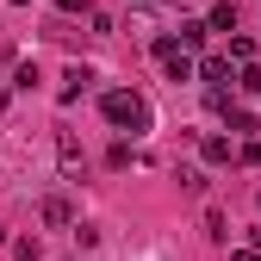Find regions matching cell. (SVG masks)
Segmentation results:
<instances>
[{"label": "cell", "instance_id": "cell-10", "mask_svg": "<svg viewBox=\"0 0 261 261\" xmlns=\"http://www.w3.org/2000/svg\"><path fill=\"white\" fill-rule=\"evenodd\" d=\"M205 237L212 243H230V218H224L218 205H205Z\"/></svg>", "mask_w": 261, "mask_h": 261}, {"label": "cell", "instance_id": "cell-24", "mask_svg": "<svg viewBox=\"0 0 261 261\" xmlns=\"http://www.w3.org/2000/svg\"><path fill=\"white\" fill-rule=\"evenodd\" d=\"M0 243H7V230H0Z\"/></svg>", "mask_w": 261, "mask_h": 261}, {"label": "cell", "instance_id": "cell-14", "mask_svg": "<svg viewBox=\"0 0 261 261\" xmlns=\"http://www.w3.org/2000/svg\"><path fill=\"white\" fill-rule=\"evenodd\" d=\"M13 255H19V261H44V243H38V237H19Z\"/></svg>", "mask_w": 261, "mask_h": 261}, {"label": "cell", "instance_id": "cell-23", "mask_svg": "<svg viewBox=\"0 0 261 261\" xmlns=\"http://www.w3.org/2000/svg\"><path fill=\"white\" fill-rule=\"evenodd\" d=\"M13 7H25V0H13Z\"/></svg>", "mask_w": 261, "mask_h": 261}, {"label": "cell", "instance_id": "cell-5", "mask_svg": "<svg viewBox=\"0 0 261 261\" xmlns=\"http://www.w3.org/2000/svg\"><path fill=\"white\" fill-rule=\"evenodd\" d=\"M87 87H93V69H81V62H75V69H69V75H62V87H56V100H62V106H69V100H81V93H87Z\"/></svg>", "mask_w": 261, "mask_h": 261}, {"label": "cell", "instance_id": "cell-11", "mask_svg": "<svg viewBox=\"0 0 261 261\" xmlns=\"http://www.w3.org/2000/svg\"><path fill=\"white\" fill-rule=\"evenodd\" d=\"M230 62H255V38H243V31H230V50H224Z\"/></svg>", "mask_w": 261, "mask_h": 261}, {"label": "cell", "instance_id": "cell-21", "mask_svg": "<svg viewBox=\"0 0 261 261\" xmlns=\"http://www.w3.org/2000/svg\"><path fill=\"white\" fill-rule=\"evenodd\" d=\"M230 261H261V249H237V255H230Z\"/></svg>", "mask_w": 261, "mask_h": 261}, {"label": "cell", "instance_id": "cell-18", "mask_svg": "<svg viewBox=\"0 0 261 261\" xmlns=\"http://www.w3.org/2000/svg\"><path fill=\"white\" fill-rule=\"evenodd\" d=\"M13 87H25V93H31V87H38V69H31V62H19V69H13Z\"/></svg>", "mask_w": 261, "mask_h": 261}, {"label": "cell", "instance_id": "cell-15", "mask_svg": "<svg viewBox=\"0 0 261 261\" xmlns=\"http://www.w3.org/2000/svg\"><path fill=\"white\" fill-rule=\"evenodd\" d=\"M205 106H212V112H218V118H224V112H230V106H237V100H230V87H212V93H205Z\"/></svg>", "mask_w": 261, "mask_h": 261}, {"label": "cell", "instance_id": "cell-16", "mask_svg": "<svg viewBox=\"0 0 261 261\" xmlns=\"http://www.w3.org/2000/svg\"><path fill=\"white\" fill-rule=\"evenodd\" d=\"M237 87H243V93H261V69H255V62H243V75H237Z\"/></svg>", "mask_w": 261, "mask_h": 261}, {"label": "cell", "instance_id": "cell-9", "mask_svg": "<svg viewBox=\"0 0 261 261\" xmlns=\"http://www.w3.org/2000/svg\"><path fill=\"white\" fill-rule=\"evenodd\" d=\"M212 31H237V7L230 0H212V19H205Z\"/></svg>", "mask_w": 261, "mask_h": 261}, {"label": "cell", "instance_id": "cell-13", "mask_svg": "<svg viewBox=\"0 0 261 261\" xmlns=\"http://www.w3.org/2000/svg\"><path fill=\"white\" fill-rule=\"evenodd\" d=\"M224 118H230V130H237V137H255V112H243V106H230Z\"/></svg>", "mask_w": 261, "mask_h": 261}, {"label": "cell", "instance_id": "cell-20", "mask_svg": "<svg viewBox=\"0 0 261 261\" xmlns=\"http://www.w3.org/2000/svg\"><path fill=\"white\" fill-rule=\"evenodd\" d=\"M56 13H62V19H75V13H93V0H56Z\"/></svg>", "mask_w": 261, "mask_h": 261}, {"label": "cell", "instance_id": "cell-25", "mask_svg": "<svg viewBox=\"0 0 261 261\" xmlns=\"http://www.w3.org/2000/svg\"><path fill=\"white\" fill-rule=\"evenodd\" d=\"M174 7H180V0H174Z\"/></svg>", "mask_w": 261, "mask_h": 261}, {"label": "cell", "instance_id": "cell-4", "mask_svg": "<svg viewBox=\"0 0 261 261\" xmlns=\"http://www.w3.org/2000/svg\"><path fill=\"white\" fill-rule=\"evenodd\" d=\"M193 75H199L205 87H224V81H230V56H224V50H218V56H199V62H193Z\"/></svg>", "mask_w": 261, "mask_h": 261}, {"label": "cell", "instance_id": "cell-22", "mask_svg": "<svg viewBox=\"0 0 261 261\" xmlns=\"http://www.w3.org/2000/svg\"><path fill=\"white\" fill-rule=\"evenodd\" d=\"M7 100H13V93H7V87H0V112H7Z\"/></svg>", "mask_w": 261, "mask_h": 261}, {"label": "cell", "instance_id": "cell-1", "mask_svg": "<svg viewBox=\"0 0 261 261\" xmlns=\"http://www.w3.org/2000/svg\"><path fill=\"white\" fill-rule=\"evenodd\" d=\"M100 112H106L112 130H130V137H137V130H149V100H143L137 87H112L106 100H100Z\"/></svg>", "mask_w": 261, "mask_h": 261}, {"label": "cell", "instance_id": "cell-7", "mask_svg": "<svg viewBox=\"0 0 261 261\" xmlns=\"http://www.w3.org/2000/svg\"><path fill=\"white\" fill-rule=\"evenodd\" d=\"M199 155L212 162V168H224V162H230L237 149H230V137H218V130H212V137H199Z\"/></svg>", "mask_w": 261, "mask_h": 261}, {"label": "cell", "instance_id": "cell-3", "mask_svg": "<svg viewBox=\"0 0 261 261\" xmlns=\"http://www.w3.org/2000/svg\"><path fill=\"white\" fill-rule=\"evenodd\" d=\"M38 218L50 224V230H69V224H75V205H69V193H50V199L38 205Z\"/></svg>", "mask_w": 261, "mask_h": 261}, {"label": "cell", "instance_id": "cell-12", "mask_svg": "<svg viewBox=\"0 0 261 261\" xmlns=\"http://www.w3.org/2000/svg\"><path fill=\"white\" fill-rule=\"evenodd\" d=\"M174 180H180V193H193V199L205 193V174H199V168H174Z\"/></svg>", "mask_w": 261, "mask_h": 261}, {"label": "cell", "instance_id": "cell-19", "mask_svg": "<svg viewBox=\"0 0 261 261\" xmlns=\"http://www.w3.org/2000/svg\"><path fill=\"white\" fill-rule=\"evenodd\" d=\"M237 162H243V168H255V162H261V143H255V137H243V149H237Z\"/></svg>", "mask_w": 261, "mask_h": 261}, {"label": "cell", "instance_id": "cell-17", "mask_svg": "<svg viewBox=\"0 0 261 261\" xmlns=\"http://www.w3.org/2000/svg\"><path fill=\"white\" fill-rule=\"evenodd\" d=\"M69 230H75V243H81V249H93V243H100V230H93V224H81V218L69 224Z\"/></svg>", "mask_w": 261, "mask_h": 261}, {"label": "cell", "instance_id": "cell-2", "mask_svg": "<svg viewBox=\"0 0 261 261\" xmlns=\"http://www.w3.org/2000/svg\"><path fill=\"white\" fill-rule=\"evenodd\" d=\"M155 62L168 69V81H193V50H180L174 38H155Z\"/></svg>", "mask_w": 261, "mask_h": 261}, {"label": "cell", "instance_id": "cell-8", "mask_svg": "<svg viewBox=\"0 0 261 261\" xmlns=\"http://www.w3.org/2000/svg\"><path fill=\"white\" fill-rule=\"evenodd\" d=\"M205 38H212V25H205V19H187V25H180V38H174V44H180V50H199Z\"/></svg>", "mask_w": 261, "mask_h": 261}, {"label": "cell", "instance_id": "cell-6", "mask_svg": "<svg viewBox=\"0 0 261 261\" xmlns=\"http://www.w3.org/2000/svg\"><path fill=\"white\" fill-rule=\"evenodd\" d=\"M56 155H62V174H81V143H75V130H56Z\"/></svg>", "mask_w": 261, "mask_h": 261}]
</instances>
